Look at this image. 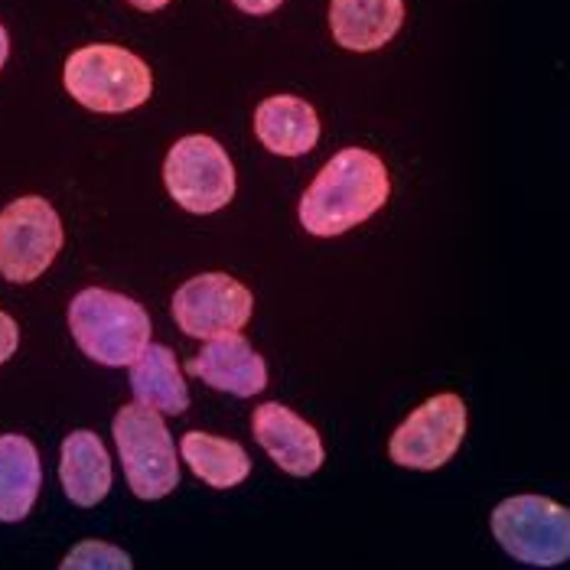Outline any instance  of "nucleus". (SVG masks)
I'll return each mask as SVG.
<instances>
[{"label": "nucleus", "instance_id": "obj_1", "mask_svg": "<svg viewBox=\"0 0 570 570\" xmlns=\"http://www.w3.org/2000/svg\"><path fill=\"white\" fill-rule=\"evenodd\" d=\"M389 193L385 164L362 147H346L309 183L301 199V225L309 235L336 238L372 219L389 203Z\"/></svg>", "mask_w": 570, "mask_h": 570}, {"label": "nucleus", "instance_id": "obj_2", "mask_svg": "<svg viewBox=\"0 0 570 570\" xmlns=\"http://www.w3.org/2000/svg\"><path fill=\"white\" fill-rule=\"evenodd\" d=\"M69 330L79 350L108 368L131 365L150 346L147 309L131 297L105 287H88L76 294V301L69 304Z\"/></svg>", "mask_w": 570, "mask_h": 570}, {"label": "nucleus", "instance_id": "obj_3", "mask_svg": "<svg viewBox=\"0 0 570 570\" xmlns=\"http://www.w3.org/2000/svg\"><path fill=\"white\" fill-rule=\"evenodd\" d=\"M62 79H66V91L79 105H86L88 111H101V115L134 111L154 91L147 62L111 43H95L72 52L66 59Z\"/></svg>", "mask_w": 570, "mask_h": 570}, {"label": "nucleus", "instance_id": "obj_4", "mask_svg": "<svg viewBox=\"0 0 570 570\" xmlns=\"http://www.w3.org/2000/svg\"><path fill=\"white\" fill-rule=\"evenodd\" d=\"M115 443L137 499L154 502L174 492L179 483V460L160 411L144 404H125L115 417Z\"/></svg>", "mask_w": 570, "mask_h": 570}, {"label": "nucleus", "instance_id": "obj_5", "mask_svg": "<svg viewBox=\"0 0 570 570\" xmlns=\"http://www.w3.org/2000/svg\"><path fill=\"white\" fill-rule=\"evenodd\" d=\"M492 534L522 564L558 568L570 558V512L544 495H512L499 502Z\"/></svg>", "mask_w": 570, "mask_h": 570}, {"label": "nucleus", "instance_id": "obj_6", "mask_svg": "<svg viewBox=\"0 0 570 570\" xmlns=\"http://www.w3.org/2000/svg\"><path fill=\"white\" fill-rule=\"evenodd\" d=\"M164 183L186 213H219L235 196V167L219 140L189 134L176 140L164 164Z\"/></svg>", "mask_w": 570, "mask_h": 570}, {"label": "nucleus", "instance_id": "obj_7", "mask_svg": "<svg viewBox=\"0 0 570 570\" xmlns=\"http://www.w3.org/2000/svg\"><path fill=\"white\" fill-rule=\"evenodd\" d=\"M62 248V222L40 196H23L0 213V274L30 284Z\"/></svg>", "mask_w": 570, "mask_h": 570}, {"label": "nucleus", "instance_id": "obj_8", "mask_svg": "<svg viewBox=\"0 0 570 570\" xmlns=\"http://www.w3.org/2000/svg\"><path fill=\"white\" fill-rule=\"evenodd\" d=\"M466 438V404L460 395H438L424 401L392 434L389 453L397 466L431 473L453 460Z\"/></svg>", "mask_w": 570, "mask_h": 570}, {"label": "nucleus", "instance_id": "obj_9", "mask_svg": "<svg viewBox=\"0 0 570 570\" xmlns=\"http://www.w3.org/2000/svg\"><path fill=\"white\" fill-rule=\"evenodd\" d=\"M255 297L228 274H199L186 281L174 297L176 326L193 340L242 333L252 320Z\"/></svg>", "mask_w": 570, "mask_h": 570}, {"label": "nucleus", "instance_id": "obj_10", "mask_svg": "<svg viewBox=\"0 0 570 570\" xmlns=\"http://www.w3.org/2000/svg\"><path fill=\"white\" fill-rule=\"evenodd\" d=\"M186 372L216 392L235 397H255L267 385V365L248 340L238 333H222L186 362Z\"/></svg>", "mask_w": 570, "mask_h": 570}, {"label": "nucleus", "instance_id": "obj_11", "mask_svg": "<svg viewBox=\"0 0 570 570\" xmlns=\"http://www.w3.org/2000/svg\"><path fill=\"white\" fill-rule=\"evenodd\" d=\"M255 440L264 453L291 476H313L323 466V440L304 417H297L291 407L267 401L255 411L252 421Z\"/></svg>", "mask_w": 570, "mask_h": 570}, {"label": "nucleus", "instance_id": "obj_12", "mask_svg": "<svg viewBox=\"0 0 570 570\" xmlns=\"http://www.w3.org/2000/svg\"><path fill=\"white\" fill-rule=\"evenodd\" d=\"M404 23V0H333L330 30L350 52H375L392 43Z\"/></svg>", "mask_w": 570, "mask_h": 570}, {"label": "nucleus", "instance_id": "obj_13", "mask_svg": "<svg viewBox=\"0 0 570 570\" xmlns=\"http://www.w3.org/2000/svg\"><path fill=\"white\" fill-rule=\"evenodd\" d=\"M255 134L277 157H304L320 140V118L304 98L274 95L255 111Z\"/></svg>", "mask_w": 570, "mask_h": 570}, {"label": "nucleus", "instance_id": "obj_14", "mask_svg": "<svg viewBox=\"0 0 570 570\" xmlns=\"http://www.w3.org/2000/svg\"><path fill=\"white\" fill-rule=\"evenodd\" d=\"M59 476L69 502L91 509L98 505L111 489V460L105 443L91 431H76L62 443Z\"/></svg>", "mask_w": 570, "mask_h": 570}, {"label": "nucleus", "instance_id": "obj_15", "mask_svg": "<svg viewBox=\"0 0 570 570\" xmlns=\"http://www.w3.org/2000/svg\"><path fill=\"white\" fill-rule=\"evenodd\" d=\"M43 470L37 446L20 434L0 438V522H23L40 495Z\"/></svg>", "mask_w": 570, "mask_h": 570}, {"label": "nucleus", "instance_id": "obj_16", "mask_svg": "<svg viewBox=\"0 0 570 570\" xmlns=\"http://www.w3.org/2000/svg\"><path fill=\"white\" fill-rule=\"evenodd\" d=\"M131 392L137 404L164 414H183L189 407V389L183 382L174 350L167 346H147L134 358Z\"/></svg>", "mask_w": 570, "mask_h": 570}, {"label": "nucleus", "instance_id": "obj_17", "mask_svg": "<svg viewBox=\"0 0 570 570\" xmlns=\"http://www.w3.org/2000/svg\"><path fill=\"white\" fill-rule=\"evenodd\" d=\"M179 450H183L186 466L213 489H232V485L245 483L252 473V456L235 440L189 431L179 443Z\"/></svg>", "mask_w": 570, "mask_h": 570}, {"label": "nucleus", "instance_id": "obj_18", "mask_svg": "<svg viewBox=\"0 0 570 570\" xmlns=\"http://www.w3.org/2000/svg\"><path fill=\"white\" fill-rule=\"evenodd\" d=\"M62 568H131V558L118 551L115 544L86 541L62 561Z\"/></svg>", "mask_w": 570, "mask_h": 570}, {"label": "nucleus", "instance_id": "obj_19", "mask_svg": "<svg viewBox=\"0 0 570 570\" xmlns=\"http://www.w3.org/2000/svg\"><path fill=\"white\" fill-rule=\"evenodd\" d=\"M17 343H20V330H17V323H13V316H7V313L0 309V365L17 352Z\"/></svg>", "mask_w": 570, "mask_h": 570}, {"label": "nucleus", "instance_id": "obj_20", "mask_svg": "<svg viewBox=\"0 0 570 570\" xmlns=\"http://www.w3.org/2000/svg\"><path fill=\"white\" fill-rule=\"evenodd\" d=\"M238 10L252 13V17H264V13H274L284 0H232Z\"/></svg>", "mask_w": 570, "mask_h": 570}, {"label": "nucleus", "instance_id": "obj_21", "mask_svg": "<svg viewBox=\"0 0 570 570\" xmlns=\"http://www.w3.org/2000/svg\"><path fill=\"white\" fill-rule=\"evenodd\" d=\"M131 7H137V10H164L170 0H128Z\"/></svg>", "mask_w": 570, "mask_h": 570}, {"label": "nucleus", "instance_id": "obj_22", "mask_svg": "<svg viewBox=\"0 0 570 570\" xmlns=\"http://www.w3.org/2000/svg\"><path fill=\"white\" fill-rule=\"evenodd\" d=\"M7 52H10V40H7V30L0 27V69H3V62H7Z\"/></svg>", "mask_w": 570, "mask_h": 570}]
</instances>
